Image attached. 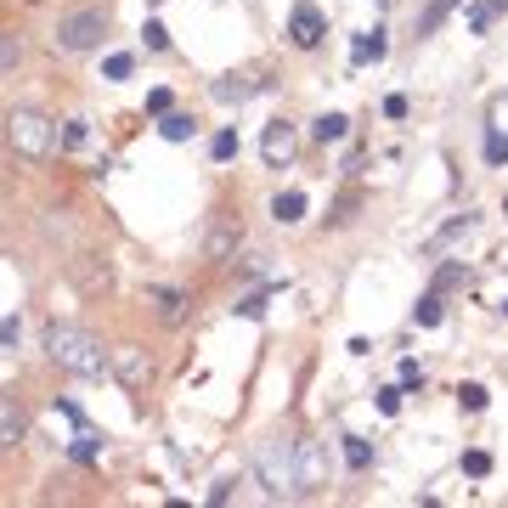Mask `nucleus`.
Segmentation results:
<instances>
[{
	"instance_id": "72a5a7b5",
	"label": "nucleus",
	"mask_w": 508,
	"mask_h": 508,
	"mask_svg": "<svg viewBox=\"0 0 508 508\" xmlns=\"http://www.w3.org/2000/svg\"><path fill=\"white\" fill-rule=\"evenodd\" d=\"M232 491H238V481H215L209 486V508H226V503H232Z\"/></svg>"
},
{
	"instance_id": "b1692460",
	"label": "nucleus",
	"mask_w": 508,
	"mask_h": 508,
	"mask_svg": "<svg viewBox=\"0 0 508 508\" xmlns=\"http://www.w3.org/2000/svg\"><path fill=\"white\" fill-rule=\"evenodd\" d=\"M97 452H102V446H97V435H90V429H80V435L68 441V457H74V464H97Z\"/></svg>"
},
{
	"instance_id": "f03ea898",
	"label": "nucleus",
	"mask_w": 508,
	"mask_h": 508,
	"mask_svg": "<svg viewBox=\"0 0 508 508\" xmlns=\"http://www.w3.org/2000/svg\"><path fill=\"white\" fill-rule=\"evenodd\" d=\"M6 142H12L18 159L35 164V159H45V152L57 147V125L40 113V107H12L6 113Z\"/></svg>"
},
{
	"instance_id": "393cba45",
	"label": "nucleus",
	"mask_w": 508,
	"mask_h": 508,
	"mask_svg": "<svg viewBox=\"0 0 508 508\" xmlns=\"http://www.w3.org/2000/svg\"><path fill=\"white\" fill-rule=\"evenodd\" d=\"M209 159H215V164H232V159H238V130H215Z\"/></svg>"
},
{
	"instance_id": "5701e85b",
	"label": "nucleus",
	"mask_w": 508,
	"mask_h": 508,
	"mask_svg": "<svg viewBox=\"0 0 508 508\" xmlns=\"http://www.w3.org/2000/svg\"><path fill=\"white\" fill-rule=\"evenodd\" d=\"M85 142H90V119H68V125L57 130V147H68V152L85 147Z\"/></svg>"
},
{
	"instance_id": "c756f323",
	"label": "nucleus",
	"mask_w": 508,
	"mask_h": 508,
	"mask_svg": "<svg viewBox=\"0 0 508 508\" xmlns=\"http://www.w3.org/2000/svg\"><path fill=\"white\" fill-rule=\"evenodd\" d=\"M464 474H469V481H486V474H491V452H481V446L464 452Z\"/></svg>"
},
{
	"instance_id": "f257e3e1",
	"label": "nucleus",
	"mask_w": 508,
	"mask_h": 508,
	"mask_svg": "<svg viewBox=\"0 0 508 508\" xmlns=\"http://www.w3.org/2000/svg\"><path fill=\"white\" fill-rule=\"evenodd\" d=\"M45 356L63 367V373H74V379H102L113 350H102V339L74 328V322H51V328H45Z\"/></svg>"
},
{
	"instance_id": "20e7f679",
	"label": "nucleus",
	"mask_w": 508,
	"mask_h": 508,
	"mask_svg": "<svg viewBox=\"0 0 508 508\" xmlns=\"http://www.w3.org/2000/svg\"><path fill=\"white\" fill-rule=\"evenodd\" d=\"M102 35H107V12H97V6H80V12H68L63 23H57V51H68V57H85V51H97L102 45Z\"/></svg>"
},
{
	"instance_id": "6e6552de",
	"label": "nucleus",
	"mask_w": 508,
	"mask_h": 508,
	"mask_svg": "<svg viewBox=\"0 0 508 508\" xmlns=\"http://www.w3.org/2000/svg\"><path fill=\"white\" fill-rule=\"evenodd\" d=\"M28 435V412L18 402V390H0V452H18Z\"/></svg>"
},
{
	"instance_id": "58836bf2",
	"label": "nucleus",
	"mask_w": 508,
	"mask_h": 508,
	"mask_svg": "<svg viewBox=\"0 0 508 508\" xmlns=\"http://www.w3.org/2000/svg\"><path fill=\"white\" fill-rule=\"evenodd\" d=\"M384 113H390V119H407V97H402V90H395V97H384Z\"/></svg>"
},
{
	"instance_id": "f704fd0d",
	"label": "nucleus",
	"mask_w": 508,
	"mask_h": 508,
	"mask_svg": "<svg viewBox=\"0 0 508 508\" xmlns=\"http://www.w3.org/2000/svg\"><path fill=\"white\" fill-rule=\"evenodd\" d=\"M18 317H0V350H12V345H18Z\"/></svg>"
},
{
	"instance_id": "4c0bfd02",
	"label": "nucleus",
	"mask_w": 508,
	"mask_h": 508,
	"mask_svg": "<svg viewBox=\"0 0 508 508\" xmlns=\"http://www.w3.org/2000/svg\"><path fill=\"white\" fill-rule=\"evenodd\" d=\"M402 384H407V390H418V384H424V367H418V362H412V356L402 362Z\"/></svg>"
},
{
	"instance_id": "a19ab883",
	"label": "nucleus",
	"mask_w": 508,
	"mask_h": 508,
	"mask_svg": "<svg viewBox=\"0 0 508 508\" xmlns=\"http://www.w3.org/2000/svg\"><path fill=\"white\" fill-rule=\"evenodd\" d=\"M379 6H384V0H379Z\"/></svg>"
},
{
	"instance_id": "2eb2a0df",
	"label": "nucleus",
	"mask_w": 508,
	"mask_h": 508,
	"mask_svg": "<svg viewBox=\"0 0 508 508\" xmlns=\"http://www.w3.org/2000/svg\"><path fill=\"white\" fill-rule=\"evenodd\" d=\"M508 12V0H474L469 6V35H491V23H497Z\"/></svg>"
},
{
	"instance_id": "a878e982",
	"label": "nucleus",
	"mask_w": 508,
	"mask_h": 508,
	"mask_svg": "<svg viewBox=\"0 0 508 508\" xmlns=\"http://www.w3.org/2000/svg\"><path fill=\"white\" fill-rule=\"evenodd\" d=\"M486 402H491L486 384H457V407L464 412H486Z\"/></svg>"
},
{
	"instance_id": "423d86ee",
	"label": "nucleus",
	"mask_w": 508,
	"mask_h": 508,
	"mask_svg": "<svg viewBox=\"0 0 508 508\" xmlns=\"http://www.w3.org/2000/svg\"><path fill=\"white\" fill-rule=\"evenodd\" d=\"M294 481H300V491L328 486V452H322V441H294Z\"/></svg>"
},
{
	"instance_id": "6ab92c4d",
	"label": "nucleus",
	"mask_w": 508,
	"mask_h": 508,
	"mask_svg": "<svg viewBox=\"0 0 508 508\" xmlns=\"http://www.w3.org/2000/svg\"><path fill=\"white\" fill-rule=\"evenodd\" d=\"M457 6H464V0H429V6H424V18H418V35H435V28H441L446 18H452Z\"/></svg>"
},
{
	"instance_id": "f3484780",
	"label": "nucleus",
	"mask_w": 508,
	"mask_h": 508,
	"mask_svg": "<svg viewBox=\"0 0 508 508\" xmlns=\"http://www.w3.org/2000/svg\"><path fill=\"white\" fill-rule=\"evenodd\" d=\"M152 305H159V322H169V328L187 317V294H176V288H152Z\"/></svg>"
},
{
	"instance_id": "7ed1b4c3",
	"label": "nucleus",
	"mask_w": 508,
	"mask_h": 508,
	"mask_svg": "<svg viewBox=\"0 0 508 508\" xmlns=\"http://www.w3.org/2000/svg\"><path fill=\"white\" fill-rule=\"evenodd\" d=\"M254 474H260V486H266V497H288V491H300L294 481V441H266L254 452Z\"/></svg>"
},
{
	"instance_id": "39448f33",
	"label": "nucleus",
	"mask_w": 508,
	"mask_h": 508,
	"mask_svg": "<svg viewBox=\"0 0 508 508\" xmlns=\"http://www.w3.org/2000/svg\"><path fill=\"white\" fill-rule=\"evenodd\" d=\"M107 373H113L125 390H147L152 384V356L142 345H113V356H107Z\"/></svg>"
},
{
	"instance_id": "f8f14e48",
	"label": "nucleus",
	"mask_w": 508,
	"mask_h": 508,
	"mask_svg": "<svg viewBox=\"0 0 508 508\" xmlns=\"http://www.w3.org/2000/svg\"><path fill=\"white\" fill-rule=\"evenodd\" d=\"M260 90H266L260 80H243V74H226V80H215V85H209V97L232 107V102H249V97H260Z\"/></svg>"
},
{
	"instance_id": "1a4fd4ad",
	"label": "nucleus",
	"mask_w": 508,
	"mask_h": 508,
	"mask_svg": "<svg viewBox=\"0 0 508 508\" xmlns=\"http://www.w3.org/2000/svg\"><path fill=\"white\" fill-rule=\"evenodd\" d=\"M294 147H300V136H294V125H266V136H260V159H266L271 169H288L294 164Z\"/></svg>"
},
{
	"instance_id": "bb28decb",
	"label": "nucleus",
	"mask_w": 508,
	"mask_h": 508,
	"mask_svg": "<svg viewBox=\"0 0 508 508\" xmlns=\"http://www.w3.org/2000/svg\"><path fill=\"white\" fill-rule=\"evenodd\" d=\"M345 464L350 469H373V446H367L362 435H345Z\"/></svg>"
},
{
	"instance_id": "ddd939ff",
	"label": "nucleus",
	"mask_w": 508,
	"mask_h": 508,
	"mask_svg": "<svg viewBox=\"0 0 508 508\" xmlns=\"http://www.w3.org/2000/svg\"><path fill=\"white\" fill-rule=\"evenodd\" d=\"M384 51H390V40H384V28H367V35L350 40V63L367 68V63H384Z\"/></svg>"
},
{
	"instance_id": "412c9836",
	"label": "nucleus",
	"mask_w": 508,
	"mask_h": 508,
	"mask_svg": "<svg viewBox=\"0 0 508 508\" xmlns=\"http://www.w3.org/2000/svg\"><path fill=\"white\" fill-rule=\"evenodd\" d=\"M441 317H446V305H441V294L435 288H429V294L412 305V322H418V328H441Z\"/></svg>"
},
{
	"instance_id": "cd10ccee",
	"label": "nucleus",
	"mask_w": 508,
	"mask_h": 508,
	"mask_svg": "<svg viewBox=\"0 0 508 508\" xmlns=\"http://www.w3.org/2000/svg\"><path fill=\"white\" fill-rule=\"evenodd\" d=\"M18 63H23V40L18 35H0V80H6Z\"/></svg>"
},
{
	"instance_id": "2f4dec72",
	"label": "nucleus",
	"mask_w": 508,
	"mask_h": 508,
	"mask_svg": "<svg viewBox=\"0 0 508 508\" xmlns=\"http://www.w3.org/2000/svg\"><path fill=\"white\" fill-rule=\"evenodd\" d=\"M142 40H147V51H169V28H164L159 18H147V28H142Z\"/></svg>"
},
{
	"instance_id": "aec40b11",
	"label": "nucleus",
	"mask_w": 508,
	"mask_h": 508,
	"mask_svg": "<svg viewBox=\"0 0 508 508\" xmlns=\"http://www.w3.org/2000/svg\"><path fill=\"white\" fill-rule=\"evenodd\" d=\"M192 113H164L159 119V136H164V142H192Z\"/></svg>"
},
{
	"instance_id": "4468645a",
	"label": "nucleus",
	"mask_w": 508,
	"mask_h": 508,
	"mask_svg": "<svg viewBox=\"0 0 508 508\" xmlns=\"http://www.w3.org/2000/svg\"><path fill=\"white\" fill-rule=\"evenodd\" d=\"M271 215H277V226H300V221H305V192H300V187L277 192V198H271Z\"/></svg>"
},
{
	"instance_id": "dca6fc26",
	"label": "nucleus",
	"mask_w": 508,
	"mask_h": 508,
	"mask_svg": "<svg viewBox=\"0 0 508 508\" xmlns=\"http://www.w3.org/2000/svg\"><path fill=\"white\" fill-rule=\"evenodd\" d=\"M345 136H350V119H345V113H322L317 125H311V142H322V147L345 142Z\"/></svg>"
},
{
	"instance_id": "473e14b6",
	"label": "nucleus",
	"mask_w": 508,
	"mask_h": 508,
	"mask_svg": "<svg viewBox=\"0 0 508 508\" xmlns=\"http://www.w3.org/2000/svg\"><path fill=\"white\" fill-rule=\"evenodd\" d=\"M486 164H491V169L508 164V136H486Z\"/></svg>"
},
{
	"instance_id": "c85d7f7f",
	"label": "nucleus",
	"mask_w": 508,
	"mask_h": 508,
	"mask_svg": "<svg viewBox=\"0 0 508 508\" xmlns=\"http://www.w3.org/2000/svg\"><path fill=\"white\" fill-rule=\"evenodd\" d=\"M464 277H469V271H464V260H446V266L435 271V294H446V288H457Z\"/></svg>"
},
{
	"instance_id": "79ce46f5",
	"label": "nucleus",
	"mask_w": 508,
	"mask_h": 508,
	"mask_svg": "<svg viewBox=\"0 0 508 508\" xmlns=\"http://www.w3.org/2000/svg\"><path fill=\"white\" fill-rule=\"evenodd\" d=\"M503 209H508V204H503Z\"/></svg>"
},
{
	"instance_id": "4be33fe9",
	"label": "nucleus",
	"mask_w": 508,
	"mask_h": 508,
	"mask_svg": "<svg viewBox=\"0 0 508 508\" xmlns=\"http://www.w3.org/2000/svg\"><path fill=\"white\" fill-rule=\"evenodd\" d=\"M486 136H508V90L486 102Z\"/></svg>"
},
{
	"instance_id": "7c9ffc66",
	"label": "nucleus",
	"mask_w": 508,
	"mask_h": 508,
	"mask_svg": "<svg viewBox=\"0 0 508 508\" xmlns=\"http://www.w3.org/2000/svg\"><path fill=\"white\" fill-rule=\"evenodd\" d=\"M130 68H136V57H130V51H113V57L102 63V74H107V80H130Z\"/></svg>"
},
{
	"instance_id": "a211bd4d",
	"label": "nucleus",
	"mask_w": 508,
	"mask_h": 508,
	"mask_svg": "<svg viewBox=\"0 0 508 508\" xmlns=\"http://www.w3.org/2000/svg\"><path fill=\"white\" fill-rule=\"evenodd\" d=\"M271 294H283V283H271V288H260V294H243V300L232 305V311H238L243 322H260V317H266V305H271Z\"/></svg>"
},
{
	"instance_id": "9d476101",
	"label": "nucleus",
	"mask_w": 508,
	"mask_h": 508,
	"mask_svg": "<svg viewBox=\"0 0 508 508\" xmlns=\"http://www.w3.org/2000/svg\"><path fill=\"white\" fill-rule=\"evenodd\" d=\"M474 226H481V215H469V209H464V215H452V221L441 226V232H429V238H424V254L435 260V254H446V249H457V243H464Z\"/></svg>"
},
{
	"instance_id": "c9c22d12",
	"label": "nucleus",
	"mask_w": 508,
	"mask_h": 508,
	"mask_svg": "<svg viewBox=\"0 0 508 508\" xmlns=\"http://www.w3.org/2000/svg\"><path fill=\"white\" fill-rule=\"evenodd\" d=\"M379 412H384V418H395V412H402V390H379Z\"/></svg>"
},
{
	"instance_id": "0eeeda50",
	"label": "nucleus",
	"mask_w": 508,
	"mask_h": 508,
	"mask_svg": "<svg viewBox=\"0 0 508 508\" xmlns=\"http://www.w3.org/2000/svg\"><path fill=\"white\" fill-rule=\"evenodd\" d=\"M322 35H328V23H322L317 0H294V18H288V40H294L300 51H317Z\"/></svg>"
},
{
	"instance_id": "9b49d317",
	"label": "nucleus",
	"mask_w": 508,
	"mask_h": 508,
	"mask_svg": "<svg viewBox=\"0 0 508 508\" xmlns=\"http://www.w3.org/2000/svg\"><path fill=\"white\" fill-rule=\"evenodd\" d=\"M238 254V221H215L204 232V260H232Z\"/></svg>"
},
{
	"instance_id": "ea45409f",
	"label": "nucleus",
	"mask_w": 508,
	"mask_h": 508,
	"mask_svg": "<svg viewBox=\"0 0 508 508\" xmlns=\"http://www.w3.org/2000/svg\"><path fill=\"white\" fill-rule=\"evenodd\" d=\"M152 6H159V0H152Z\"/></svg>"
},
{
	"instance_id": "e433bc0d",
	"label": "nucleus",
	"mask_w": 508,
	"mask_h": 508,
	"mask_svg": "<svg viewBox=\"0 0 508 508\" xmlns=\"http://www.w3.org/2000/svg\"><path fill=\"white\" fill-rule=\"evenodd\" d=\"M147 113H159V119L169 113V90H164V85H159V90H147Z\"/></svg>"
}]
</instances>
